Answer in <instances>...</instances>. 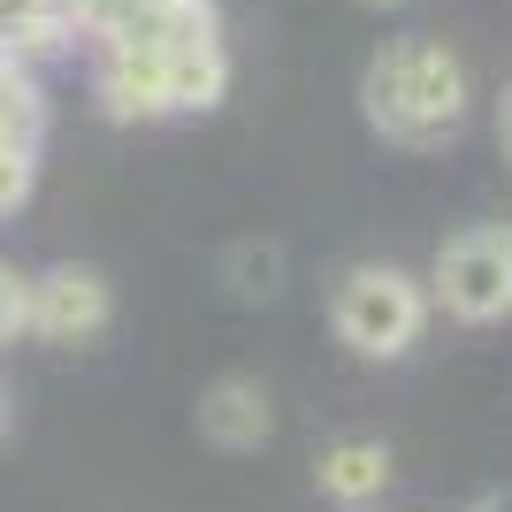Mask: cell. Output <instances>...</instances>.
I'll return each instance as SVG.
<instances>
[{
  "instance_id": "cell-1",
  "label": "cell",
  "mask_w": 512,
  "mask_h": 512,
  "mask_svg": "<svg viewBox=\"0 0 512 512\" xmlns=\"http://www.w3.org/2000/svg\"><path fill=\"white\" fill-rule=\"evenodd\" d=\"M467 62L451 54L444 39H383L375 62L360 69V115L383 146H406V153H436L451 130L467 123Z\"/></svg>"
},
{
  "instance_id": "cell-2",
  "label": "cell",
  "mask_w": 512,
  "mask_h": 512,
  "mask_svg": "<svg viewBox=\"0 0 512 512\" xmlns=\"http://www.w3.org/2000/svg\"><path fill=\"white\" fill-rule=\"evenodd\" d=\"M230 92V46L199 39L176 54H138V46H100L92 62V100L107 123H169V115H207Z\"/></svg>"
},
{
  "instance_id": "cell-6",
  "label": "cell",
  "mask_w": 512,
  "mask_h": 512,
  "mask_svg": "<svg viewBox=\"0 0 512 512\" xmlns=\"http://www.w3.org/2000/svg\"><path fill=\"white\" fill-rule=\"evenodd\" d=\"M192 421H199V436H207L214 451H260L276 436V390H268V375H253V367H230V375H214V383L199 390Z\"/></svg>"
},
{
  "instance_id": "cell-4",
  "label": "cell",
  "mask_w": 512,
  "mask_h": 512,
  "mask_svg": "<svg viewBox=\"0 0 512 512\" xmlns=\"http://www.w3.org/2000/svg\"><path fill=\"white\" fill-rule=\"evenodd\" d=\"M428 299L444 306L451 321H467V329L505 321L512 314V230L505 222L451 230L444 253H436V276H428Z\"/></svg>"
},
{
  "instance_id": "cell-9",
  "label": "cell",
  "mask_w": 512,
  "mask_h": 512,
  "mask_svg": "<svg viewBox=\"0 0 512 512\" xmlns=\"http://www.w3.org/2000/svg\"><path fill=\"white\" fill-rule=\"evenodd\" d=\"M237 299H276L283 291V253L276 245H230V276H222Z\"/></svg>"
},
{
  "instance_id": "cell-10",
  "label": "cell",
  "mask_w": 512,
  "mask_h": 512,
  "mask_svg": "<svg viewBox=\"0 0 512 512\" xmlns=\"http://www.w3.org/2000/svg\"><path fill=\"white\" fill-rule=\"evenodd\" d=\"M39 184V138H23V130H0V214H16Z\"/></svg>"
},
{
  "instance_id": "cell-13",
  "label": "cell",
  "mask_w": 512,
  "mask_h": 512,
  "mask_svg": "<svg viewBox=\"0 0 512 512\" xmlns=\"http://www.w3.org/2000/svg\"><path fill=\"white\" fill-rule=\"evenodd\" d=\"M497 138H505V153H512V85H505V100H497Z\"/></svg>"
},
{
  "instance_id": "cell-12",
  "label": "cell",
  "mask_w": 512,
  "mask_h": 512,
  "mask_svg": "<svg viewBox=\"0 0 512 512\" xmlns=\"http://www.w3.org/2000/svg\"><path fill=\"white\" fill-rule=\"evenodd\" d=\"M16 436V390H8V375H0V444Z\"/></svg>"
},
{
  "instance_id": "cell-7",
  "label": "cell",
  "mask_w": 512,
  "mask_h": 512,
  "mask_svg": "<svg viewBox=\"0 0 512 512\" xmlns=\"http://www.w3.org/2000/svg\"><path fill=\"white\" fill-rule=\"evenodd\" d=\"M390 444L383 436H337V444H321V459H314V490L329 497V505H344V512H367V505H383V490H390Z\"/></svg>"
},
{
  "instance_id": "cell-5",
  "label": "cell",
  "mask_w": 512,
  "mask_h": 512,
  "mask_svg": "<svg viewBox=\"0 0 512 512\" xmlns=\"http://www.w3.org/2000/svg\"><path fill=\"white\" fill-rule=\"evenodd\" d=\"M115 321V283L100 268H39L31 276V299H23V344H46V352H85L107 337Z\"/></svg>"
},
{
  "instance_id": "cell-15",
  "label": "cell",
  "mask_w": 512,
  "mask_h": 512,
  "mask_svg": "<svg viewBox=\"0 0 512 512\" xmlns=\"http://www.w3.org/2000/svg\"><path fill=\"white\" fill-rule=\"evenodd\" d=\"M360 8H406V0H360Z\"/></svg>"
},
{
  "instance_id": "cell-3",
  "label": "cell",
  "mask_w": 512,
  "mask_h": 512,
  "mask_svg": "<svg viewBox=\"0 0 512 512\" xmlns=\"http://www.w3.org/2000/svg\"><path fill=\"white\" fill-rule=\"evenodd\" d=\"M428 314H436L428 283L390 268V260H360V268H344L329 283V329H337V344L352 360H375V367L406 360L428 337Z\"/></svg>"
},
{
  "instance_id": "cell-14",
  "label": "cell",
  "mask_w": 512,
  "mask_h": 512,
  "mask_svg": "<svg viewBox=\"0 0 512 512\" xmlns=\"http://www.w3.org/2000/svg\"><path fill=\"white\" fill-rule=\"evenodd\" d=\"M467 512H512V497H482V505H467Z\"/></svg>"
},
{
  "instance_id": "cell-11",
  "label": "cell",
  "mask_w": 512,
  "mask_h": 512,
  "mask_svg": "<svg viewBox=\"0 0 512 512\" xmlns=\"http://www.w3.org/2000/svg\"><path fill=\"white\" fill-rule=\"evenodd\" d=\"M23 299H31V276H23L16 260H0V352L23 344Z\"/></svg>"
},
{
  "instance_id": "cell-8",
  "label": "cell",
  "mask_w": 512,
  "mask_h": 512,
  "mask_svg": "<svg viewBox=\"0 0 512 512\" xmlns=\"http://www.w3.org/2000/svg\"><path fill=\"white\" fill-rule=\"evenodd\" d=\"M0 130L46 138V92L31 85V62H16V54H0Z\"/></svg>"
}]
</instances>
